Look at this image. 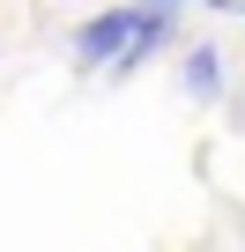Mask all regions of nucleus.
<instances>
[{
	"instance_id": "1",
	"label": "nucleus",
	"mask_w": 245,
	"mask_h": 252,
	"mask_svg": "<svg viewBox=\"0 0 245 252\" xmlns=\"http://www.w3.org/2000/svg\"><path fill=\"white\" fill-rule=\"evenodd\" d=\"M171 23H178V0H111L104 15H89L74 30V60L127 74V67H141L171 45Z\"/></svg>"
},
{
	"instance_id": "2",
	"label": "nucleus",
	"mask_w": 245,
	"mask_h": 252,
	"mask_svg": "<svg viewBox=\"0 0 245 252\" xmlns=\"http://www.w3.org/2000/svg\"><path fill=\"white\" fill-rule=\"evenodd\" d=\"M186 96H201V104L223 96V52H215V45H193V52H186Z\"/></svg>"
},
{
	"instance_id": "3",
	"label": "nucleus",
	"mask_w": 245,
	"mask_h": 252,
	"mask_svg": "<svg viewBox=\"0 0 245 252\" xmlns=\"http://www.w3.org/2000/svg\"><path fill=\"white\" fill-rule=\"evenodd\" d=\"M208 8H230V0H208Z\"/></svg>"
}]
</instances>
